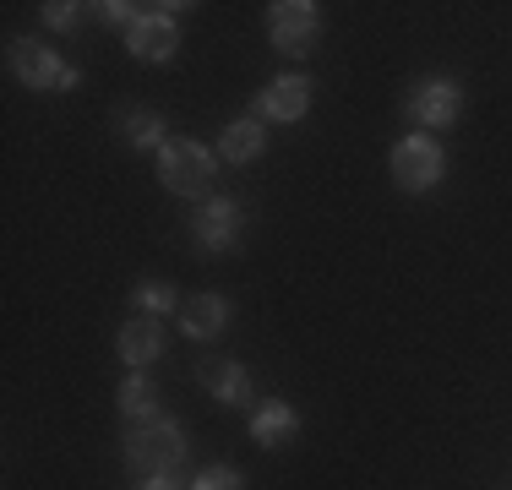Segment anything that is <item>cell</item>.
<instances>
[{
    "instance_id": "obj_21",
    "label": "cell",
    "mask_w": 512,
    "mask_h": 490,
    "mask_svg": "<svg viewBox=\"0 0 512 490\" xmlns=\"http://www.w3.org/2000/svg\"><path fill=\"white\" fill-rule=\"evenodd\" d=\"M142 490H180V485H175V474H153V480L142 485Z\"/></svg>"
},
{
    "instance_id": "obj_3",
    "label": "cell",
    "mask_w": 512,
    "mask_h": 490,
    "mask_svg": "<svg viewBox=\"0 0 512 490\" xmlns=\"http://www.w3.org/2000/svg\"><path fill=\"white\" fill-rule=\"evenodd\" d=\"M11 71H17V82H22V88H33V93H71V88H82V71H71L50 44H33V39L11 44Z\"/></svg>"
},
{
    "instance_id": "obj_12",
    "label": "cell",
    "mask_w": 512,
    "mask_h": 490,
    "mask_svg": "<svg viewBox=\"0 0 512 490\" xmlns=\"http://www.w3.org/2000/svg\"><path fill=\"white\" fill-rule=\"evenodd\" d=\"M300 436V414L295 403H262V409L251 414V441L256 447H289V441Z\"/></svg>"
},
{
    "instance_id": "obj_8",
    "label": "cell",
    "mask_w": 512,
    "mask_h": 490,
    "mask_svg": "<svg viewBox=\"0 0 512 490\" xmlns=\"http://www.w3.org/2000/svg\"><path fill=\"white\" fill-rule=\"evenodd\" d=\"M126 49H131L137 60H148V66H164V60L180 49L175 17H164V11H142V17L126 28Z\"/></svg>"
},
{
    "instance_id": "obj_15",
    "label": "cell",
    "mask_w": 512,
    "mask_h": 490,
    "mask_svg": "<svg viewBox=\"0 0 512 490\" xmlns=\"http://www.w3.org/2000/svg\"><path fill=\"white\" fill-rule=\"evenodd\" d=\"M115 403H120V414H126V420H158V387H153V376H126V382H120V392H115Z\"/></svg>"
},
{
    "instance_id": "obj_4",
    "label": "cell",
    "mask_w": 512,
    "mask_h": 490,
    "mask_svg": "<svg viewBox=\"0 0 512 490\" xmlns=\"http://www.w3.org/2000/svg\"><path fill=\"white\" fill-rule=\"evenodd\" d=\"M251 229V213L240 196H207L197 207V218H191V235H197V251H235L240 235Z\"/></svg>"
},
{
    "instance_id": "obj_14",
    "label": "cell",
    "mask_w": 512,
    "mask_h": 490,
    "mask_svg": "<svg viewBox=\"0 0 512 490\" xmlns=\"http://www.w3.org/2000/svg\"><path fill=\"white\" fill-rule=\"evenodd\" d=\"M202 387L213 392L218 403H229V409H235V403H251V371L240 360H207L202 365Z\"/></svg>"
},
{
    "instance_id": "obj_20",
    "label": "cell",
    "mask_w": 512,
    "mask_h": 490,
    "mask_svg": "<svg viewBox=\"0 0 512 490\" xmlns=\"http://www.w3.org/2000/svg\"><path fill=\"white\" fill-rule=\"evenodd\" d=\"M104 22L109 28H131V22H137V6H126V0H104Z\"/></svg>"
},
{
    "instance_id": "obj_6",
    "label": "cell",
    "mask_w": 512,
    "mask_h": 490,
    "mask_svg": "<svg viewBox=\"0 0 512 490\" xmlns=\"http://www.w3.org/2000/svg\"><path fill=\"white\" fill-rule=\"evenodd\" d=\"M322 33V11L316 0H278L267 6V39H273L278 55H306Z\"/></svg>"
},
{
    "instance_id": "obj_11",
    "label": "cell",
    "mask_w": 512,
    "mask_h": 490,
    "mask_svg": "<svg viewBox=\"0 0 512 490\" xmlns=\"http://www.w3.org/2000/svg\"><path fill=\"white\" fill-rule=\"evenodd\" d=\"M229 327V300L224 294H191L180 305V333L186 338H218Z\"/></svg>"
},
{
    "instance_id": "obj_10",
    "label": "cell",
    "mask_w": 512,
    "mask_h": 490,
    "mask_svg": "<svg viewBox=\"0 0 512 490\" xmlns=\"http://www.w3.org/2000/svg\"><path fill=\"white\" fill-rule=\"evenodd\" d=\"M115 349H120V360L126 365H153V360H164V327L153 322V316H126L120 322V333H115Z\"/></svg>"
},
{
    "instance_id": "obj_7",
    "label": "cell",
    "mask_w": 512,
    "mask_h": 490,
    "mask_svg": "<svg viewBox=\"0 0 512 490\" xmlns=\"http://www.w3.org/2000/svg\"><path fill=\"white\" fill-rule=\"evenodd\" d=\"M409 115L420 120L425 131L458 126V115H463V88H458L453 77H425L420 88L409 93Z\"/></svg>"
},
{
    "instance_id": "obj_2",
    "label": "cell",
    "mask_w": 512,
    "mask_h": 490,
    "mask_svg": "<svg viewBox=\"0 0 512 490\" xmlns=\"http://www.w3.org/2000/svg\"><path fill=\"white\" fill-rule=\"evenodd\" d=\"M213 169H218V158L191 137H175V142L158 147V180H164L175 196H207Z\"/></svg>"
},
{
    "instance_id": "obj_18",
    "label": "cell",
    "mask_w": 512,
    "mask_h": 490,
    "mask_svg": "<svg viewBox=\"0 0 512 490\" xmlns=\"http://www.w3.org/2000/svg\"><path fill=\"white\" fill-rule=\"evenodd\" d=\"M191 490H246V474L235 469V463H213V469H202Z\"/></svg>"
},
{
    "instance_id": "obj_17",
    "label": "cell",
    "mask_w": 512,
    "mask_h": 490,
    "mask_svg": "<svg viewBox=\"0 0 512 490\" xmlns=\"http://www.w3.org/2000/svg\"><path fill=\"white\" fill-rule=\"evenodd\" d=\"M131 305H137L142 316H169L180 300H175V289H169V284H158V278H142V284L131 289Z\"/></svg>"
},
{
    "instance_id": "obj_13",
    "label": "cell",
    "mask_w": 512,
    "mask_h": 490,
    "mask_svg": "<svg viewBox=\"0 0 512 490\" xmlns=\"http://www.w3.org/2000/svg\"><path fill=\"white\" fill-rule=\"evenodd\" d=\"M262 147H267L262 120L240 115V120H229L224 137H218V158H224V164H256V158H262Z\"/></svg>"
},
{
    "instance_id": "obj_5",
    "label": "cell",
    "mask_w": 512,
    "mask_h": 490,
    "mask_svg": "<svg viewBox=\"0 0 512 490\" xmlns=\"http://www.w3.org/2000/svg\"><path fill=\"white\" fill-rule=\"evenodd\" d=\"M387 169H393V180L404 191H431L436 180L447 175V153H442V142H431L425 131H414V137H404L393 147Z\"/></svg>"
},
{
    "instance_id": "obj_9",
    "label": "cell",
    "mask_w": 512,
    "mask_h": 490,
    "mask_svg": "<svg viewBox=\"0 0 512 490\" xmlns=\"http://www.w3.org/2000/svg\"><path fill=\"white\" fill-rule=\"evenodd\" d=\"M256 109H262L267 120H284V126H295V120L311 115V77H300V71H284V77H273L256 98Z\"/></svg>"
},
{
    "instance_id": "obj_16",
    "label": "cell",
    "mask_w": 512,
    "mask_h": 490,
    "mask_svg": "<svg viewBox=\"0 0 512 490\" xmlns=\"http://www.w3.org/2000/svg\"><path fill=\"white\" fill-rule=\"evenodd\" d=\"M120 142H131V147H164V115L158 109H126L120 115Z\"/></svg>"
},
{
    "instance_id": "obj_1",
    "label": "cell",
    "mask_w": 512,
    "mask_h": 490,
    "mask_svg": "<svg viewBox=\"0 0 512 490\" xmlns=\"http://www.w3.org/2000/svg\"><path fill=\"white\" fill-rule=\"evenodd\" d=\"M186 425L180 420H148V425H137V431L126 436V469H137V474H175L180 463H186Z\"/></svg>"
},
{
    "instance_id": "obj_19",
    "label": "cell",
    "mask_w": 512,
    "mask_h": 490,
    "mask_svg": "<svg viewBox=\"0 0 512 490\" xmlns=\"http://www.w3.org/2000/svg\"><path fill=\"white\" fill-rule=\"evenodd\" d=\"M44 22H50L55 33H71L82 22V6H71V0H50V6H44Z\"/></svg>"
}]
</instances>
